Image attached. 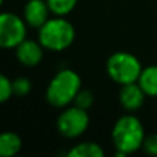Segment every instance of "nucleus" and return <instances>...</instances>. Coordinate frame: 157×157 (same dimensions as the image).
Segmentation results:
<instances>
[{"label": "nucleus", "mask_w": 157, "mask_h": 157, "mask_svg": "<svg viewBox=\"0 0 157 157\" xmlns=\"http://www.w3.org/2000/svg\"><path fill=\"white\" fill-rule=\"evenodd\" d=\"M145 136L141 120L132 114L121 116L112 128V141L117 150V156L121 157L141 149Z\"/></svg>", "instance_id": "nucleus-1"}, {"label": "nucleus", "mask_w": 157, "mask_h": 157, "mask_svg": "<svg viewBox=\"0 0 157 157\" xmlns=\"http://www.w3.org/2000/svg\"><path fill=\"white\" fill-rule=\"evenodd\" d=\"M80 90V76L72 69H62L48 83L46 91V99L54 108H66L68 105L73 103Z\"/></svg>", "instance_id": "nucleus-2"}, {"label": "nucleus", "mask_w": 157, "mask_h": 157, "mask_svg": "<svg viewBox=\"0 0 157 157\" xmlns=\"http://www.w3.org/2000/svg\"><path fill=\"white\" fill-rule=\"evenodd\" d=\"M75 28L63 17L55 15V18H48V21L39 28V41L44 50L59 52L69 48L75 41Z\"/></svg>", "instance_id": "nucleus-3"}, {"label": "nucleus", "mask_w": 157, "mask_h": 157, "mask_svg": "<svg viewBox=\"0 0 157 157\" xmlns=\"http://www.w3.org/2000/svg\"><path fill=\"white\" fill-rule=\"evenodd\" d=\"M142 65L139 59L131 52L119 51L112 54L106 61L108 76L120 86L138 83L142 73Z\"/></svg>", "instance_id": "nucleus-4"}, {"label": "nucleus", "mask_w": 157, "mask_h": 157, "mask_svg": "<svg viewBox=\"0 0 157 157\" xmlns=\"http://www.w3.org/2000/svg\"><path fill=\"white\" fill-rule=\"evenodd\" d=\"M26 22L14 13L0 15V47L4 50L17 48L26 39Z\"/></svg>", "instance_id": "nucleus-5"}, {"label": "nucleus", "mask_w": 157, "mask_h": 157, "mask_svg": "<svg viewBox=\"0 0 157 157\" xmlns=\"http://www.w3.org/2000/svg\"><path fill=\"white\" fill-rule=\"evenodd\" d=\"M90 124V117L86 109H81L73 105L66 108L58 116L57 128L62 136L68 139H73L86 132Z\"/></svg>", "instance_id": "nucleus-6"}, {"label": "nucleus", "mask_w": 157, "mask_h": 157, "mask_svg": "<svg viewBox=\"0 0 157 157\" xmlns=\"http://www.w3.org/2000/svg\"><path fill=\"white\" fill-rule=\"evenodd\" d=\"M48 13H51L47 0H29L24 8V19L29 26L41 28L48 21Z\"/></svg>", "instance_id": "nucleus-7"}, {"label": "nucleus", "mask_w": 157, "mask_h": 157, "mask_svg": "<svg viewBox=\"0 0 157 157\" xmlns=\"http://www.w3.org/2000/svg\"><path fill=\"white\" fill-rule=\"evenodd\" d=\"M43 48L40 41L25 39L15 48V57L19 63L25 66H36L43 59Z\"/></svg>", "instance_id": "nucleus-8"}, {"label": "nucleus", "mask_w": 157, "mask_h": 157, "mask_svg": "<svg viewBox=\"0 0 157 157\" xmlns=\"http://www.w3.org/2000/svg\"><path fill=\"white\" fill-rule=\"evenodd\" d=\"M145 97H147L145 94V91L141 88L138 83H131L121 86L119 94V99L121 106L128 112H135L138 109H141L145 103Z\"/></svg>", "instance_id": "nucleus-9"}, {"label": "nucleus", "mask_w": 157, "mask_h": 157, "mask_svg": "<svg viewBox=\"0 0 157 157\" xmlns=\"http://www.w3.org/2000/svg\"><path fill=\"white\" fill-rule=\"evenodd\" d=\"M22 149V139L18 134L7 131L0 135V156L13 157Z\"/></svg>", "instance_id": "nucleus-10"}, {"label": "nucleus", "mask_w": 157, "mask_h": 157, "mask_svg": "<svg viewBox=\"0 0 157 157\" xmlns=\"http://www.w3.org/2000/svg\"><path fill=\"white\" fill-rule=\"evenodd\" d=\"M138 84L147 97H157V65H150L142 69Z\"/></svg>", "instance_id": "nucleus-11"}, {"label": "nucleus", "mask_w": 157, "mask_h": 157, "mask_svg": "<svg viewBox=\"0 0 157 157\" xmlns=\"http://www.w3.org/2000/svg\"><path fill=\"white\" fill-rule=\"evenodd\" d=\"M69 157H103L105 152H103L102 146L97 142L86 141L80 142L76 146H73L68 152Z\"/></svg>", "instance_id": "nucleus-12"}, {"label": "nucleus", "mask_w": 157, "mask_h": 157, "mask_svg": "<svg viewBox=\"0 0 157 157\" xmlns=\"http://www.w3.org/2000/svg\"><path fill=\"white\" fill-rule=\"evenodd\" d=\"M47 3L52 14L58 17H65L71 11H73L77 4V0H47Z\"/></svg>", "instance_id": "nucleus-13"}, {"label": "nucleus", "mask_w": 157, "mask_h": 157, "mask_svg": "<svg viewBox=\"0 0 157 157\" xmlns=\"http://www.w3.org/2000/svg\"><path fill=\"white\" fill-rule=\"evenodd\" d=\"M92 103H94V94H92V91L91 90H83V88L77 92L76 98L73 101V105H76L81 109H86V110H88L91 108Z\"/></svg>", "instance_id": "nucleus-14"}, {"label": "nucleus", "mask_w": 157, "mask_h": 157, "mask_svg": "<svg viewBox=\"0 0 157 157\" xmlns=\"http://www.w3.org/2000/svg\"><path fill=\"white\" fill-rule=\"evenodd\" d=\"M13 88H14V95L18 97H25L30 92L32 88V83L28 77H17L13 80Z\"/></svg>", "instance_id": "nucleus-15"}, {"label": "nucleus", "mask_w": 157, "mask_h": 157, "mask_svg": "<svg viewBox=\"0 0 157 157\" xmlns=\"http://www.w3.org/2000/svg\"><path fill=\"white\" fill-rule=\"evenodd\" d=\"M14 95V88H13V81L7 76L2 75L0 76V102H6L8 98Z\"/></svg>", "instance_id": "nucleus-16"}, {"label": "nucleus", "mask_w": 157, "mask_h": 157, "mask_svg": "<svg viewBox=\"0 0 157 157\" xmlns=\"http://www.w3.org/2000/svg\"><path fill=\"white\" fill-rule=\"evenodd\" d=\"M142 147H144V150L147 155L157 156V134H150V135L145 136Z\"/></svg>", "instance_id": "nucleus-17"}]
</instances>
